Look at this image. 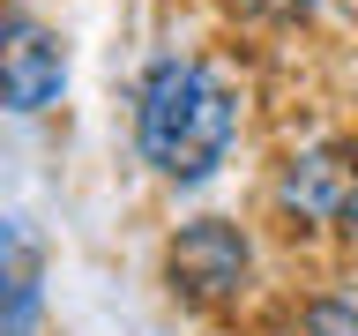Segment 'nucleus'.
I'll return each instance as SVG.
<instances>
[{
    "label": "nucleus",
    "mask_w": 358,
    "mask_h": 336,
    "mask_svg": "<svg viewBox=\"0 0 358 336\" xmlns=\"http://www.w3.org/2000/svg\"><path fill=\"white\" fill-rule=\"evenodd\" d=\"M239 142V90L224 83L209 60H150L142 90H134V150L157 179L172 187H201L224 172V157Z\"/></svg>",
    "instance_id": "nucleus-1"
},
{
    "label": "nucleus",
    "mask_w": 358,
    "mask_h": 336,
    "mask_svg": "<svg viewBox=\"0 0 358 336\" xmlns=\"http://www.w3.org/2000/svg\"><path fill=\"white\" fill-rule=\"evenodd\" d=\"M164 276H172L179 299H194V307H231L254 276V246H246L239 224L224 217H201L187 224L172 246H164Z\"/></svg>",
    "instance_id": "nucleus-2"
},
{
    "label": "nucleus",
    "mask_w": 358,
    "mask_h": 336,
    "mask_svg": "<svg viewBox=\"0 0 358 336\" xmlns=\"http://www.w3.org/2000/svg\"><path fill=\"white\" fill-rule=\"evenodd\" d=\"M67 90V45L52 22L30 8H0V105L8 112H45Z\"/></svg>",
    "instance_id": "nucleus-3"
},
{
    "label": "nucleus",
    "mask_w": 358,
    "mask_h": 336,
    "mask_svg": "<svg viewBox=\"0 0 358 336\" xmlns=\"http://www.w3.org/2000/svg\"><path fill=\"white\" fill-rule=\"evenodd\" d=\"M45 321V239L38 224L0 209V336H38Z\"/></svg>",
    "instance_id": "nucleus-4"
},
{
    "label": "nucleus",
    "mask_w": 358,
    "mask_h": 336,
    "mask_svg": "<svg viewBox=\"0 0 358 336\" xmlns=\"http://www.w3.org/2000/svg\"><path fill=\"white\" fill-rule=\"evenodd\" d=\"M284 195L299 202V217H313V224H351L358 217V164H343L336 150H306V157H291Z\"/></svg>",
    "instance_id": "nucleus-5"
}]
</instances>
